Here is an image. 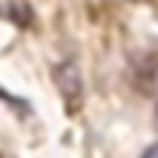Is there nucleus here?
Masks as SVG:
<instances>
[{
    "mask_svg": "<svg viewBox=\"0 0 158 158\" xmlns=\"http://www.w3.org/2000/svg\"><path fill=\"white\" fill-rule=\"evenodd\" d=\"M53 81L59 87V93L68 99V102H77L84 93V84H81V74H77V65L74 62H62L53 68Z\"/></svg>",
    "mask_w": 158,
    "mask_h": 158,
    "instance_id": "1",
    "label": "nucleus"
},
{
    "mask_svg": "<svg viewBox=\"0 0 158 158\" xmlns=\"http://www.w3.org/2000/svg\"><path fill=\"white\" fill-rule=\"evenodd\" d=\"M13 16H16V22H31V10H28V6H19V3H16V6H13Z\"/></svg>",
    "mask_w": 158,
    "mask_h": 158,
    "instance_id": "2",
    "label": "nucleus"
},
{
    "mask_svg": "<svg viewBox=\"0 0 158 158\" xmlns=\"http://www.w3.org/2000/svg\"><path fill=\"white\" fill-rule=\"evenodd\" d=\"M139 158H158V143H155V146H149V149H146Z\"/></svg>",
    "mask_w": 158,
    "mask_h": 158,
    "instance_id": "3",
    "label": "nucleus"
}]
</instances>
